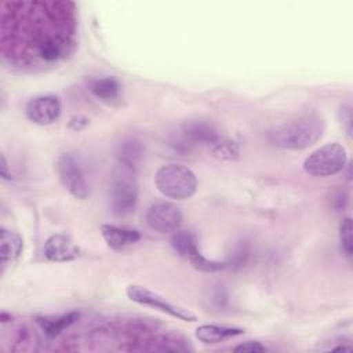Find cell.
Here are the masks:
<instances>
[{"mask_svg":"<svg viewBox=\"0 0 353 353\" xmlns=\"http://www.w3.org/2000/svg\"><path fill=\"white\" fill-rule=\"evenodd\" d=\"M77 44V7L69 0H6L0 4L3 61L40 72L69 58Z\"/></svg>","mask_w":353,"mask_h":353,"instance_id":"1","label":"cell"},{"mask_svg":"<svg viewBox=\"0 0 353 353\" xmlns=\"http://www.w3.org/2000/svg\"><path fill=\"white\" fill-rule=\"evenodd\" d=\"M325 123L314 113H306L272 128L269 142L280 149L303 150L316 143L324 134Z\"/></svg>","mask_w":353,"mask_h":353,"instance_id":"2","label":"cell"},{"mask_svg":"<svg viewBox=\"0 0 353 353\" xmlns=\"http://www.w3.org/2000/svg\"><path fill=\"white\" fill-rule=\"evenodd\" d=\"M157 190L172 200L190 199L197 190L196 174L182 164L161 165L154 174Z\"/></svg>","mask_w":353,"mask_h":353,"instance_id":"3","label":"cell"},{"mask_svg":"<svg viewBox=\"0 0 353 353\" xmlns=\"http://www.w3.org/2000/svg\"><path fill=\"white\" fill-rule=\"evenodd\" d=\"M109 197L112 210L116 215L125 216L134 212L138 203V183L135 172L119 165L112 176Z\"/></svg>","mask_w":353,"mask_h":353,"instance_id":"4","label":"cell"},{"mask_svg":"<svg viewBox=\"0 0 353 353\" xmlns=\"http://www.w3.org/2000/svg\"><path fill=\"white\" fill-rule=\"evenodd\" d=\"M346 161V149L338 142H331L312 152L303 161V170L312 176H331L341 172Z\"/></svg>","mask_w":353,"mask_h":353,"instance_id":"5","label":"cell"},{"mask_svg":"<svg viewBox=\"0 0 353 353\" xmlns=\"http://www.w3.org/2000/svg\"><path fill=\"white\" fill-rule=\"evenodd\" d=\"M125 294L132 302L142 305V306L153 307V309L163 312L171 317L178 319V320L189 321V323L197 320V316L193 312H190L189 309L175 305L172 302H168L165 298H163L161 295H159L157 292H153L152 290H149L146 287H142L138 284H131L127 287Z\"/></svg>","mask_w":353,"mask_h":353,"instance_id":"6","label":"cell"},{"mask_svg":"<svg viewBox=\"0 0 353 353\" xmlns=\"http://www.w3.org/2000/svg\"><path fill=\"white\" fill-rule=\"evenodd\" d=\"M57 172L62 186L73 197L85 200L90 196V186L85 179V174L73 154L63 153L58 157Z\"/></svg>","mask_w":353,"mask_h":353,"instance_id":"7","label":"cell"},{"mask_svg":"<svg viewBox=\"0 0 353 353\" xmlns=\"http://www.w3.org/2000/svg\"><path fill=\"white\" fill-rule=\"evenodd\" d=\"M183 215L178 205L172 203H154L152 204L145 214V221L148 226L161 234L174 233L179 229Z\"/></svg>","mask_w":353,"mask_h":353,"instance_id":"8","label":"cell"},{"mask_svg":"<svg viewBox=\"0 0 353 353\" xmlns=\"http://www.w3.org/2000/svg\"><path fill=\"white\" fill-rule=\"evenodd\" d=\"M26 117L37 125H48L58 120L61 102L55 95H39L32 98L25 108Z\"/></svg>","mask_w":353,"mask_h":353,"instance_id":"9","label":"cell"},{"mask_svg":"<svg viewBox=\"0 0 353 353\" xmlns=\"http://www.w3.org/2000/svg\"><path fill=\"white\" fill-rule=\"evenodd\" d=\"M43 254L51 262H68L79 256V248L68 236L52 234L46 240Z\"/></svg>","mask_w":353,"mask_h":353,"instance_id":"10","label":"cell"},{"mask_svg":"<svg viewBox=\"0 0 353 353\" xmlns=\"http://www.w3.org/2000/svg\"><path fill=\"white\" fill-rule=\"evenodd\" d=\"M101 234L105 239L106 244L113 250L125 248L135 244L141 239V233L138 230L116 225H102Z\"/></svg>","mask_w":353,"mask_h":353,"instance_id":"11","label":"cell"},{"mask_svg":"<svg viewBox=\"0 0 353 353\" xmlns=\"http://www.w3.org/2000/svg\"><path fill=\"white\" fill-rule=\"evenodd\" d=\"M23 250L22 237L11 230L1 229L0 232V258L3 270L8 263H12L19 258Z\"/></svg>","mask_w":353,"mask_h":353,"instance_id":"12","label":"cell"},{"mask_svg":"<svg viewBox=\"0 0 353 353\" xmlns=\"http://www.w3.org/2000/svg\"><path fill=\"white\" fill-rule=\"evenodd\" d=\"M241 334H244L243 328L216 324H203L196 328V338L203 343H219Z\"/></svg>","mask_w":353,"mask_h":353,"instance_id":"13","label":"cell"},{"mask_svg":"<svg viewBox=\"0 0 353 353\" xmlns=\"http://www.w3.org/2000/svg\"><path fill=\"white\" fill-rule=\"evenodd\" d=\"M142 157H143V146L139 141L130 138L123 141L119 145V149H117L119 165L125 167L135 172L139 167Z\"/></svg>","mask_w":353,"mask_h":353,"instance_id":"14","label":"cell"},{"mask_svg":"<svg viewBox=\"0 0 353 353\" xmlns=\"http://www.w3.org/2000/svg\"><path fill=\"white\" fill-rule=\"evenodd\" d=\"M79 317V312H68L58 317H39L36 321L44 335L48 339H52L58 336L62 331L69 328L72 324H74Z\"/></svg>","mask_w":353,"mask_h":353,"instance_id":"15","label":"cell"},{"mask_svg":"<svg viewBox=\"0 0 353 353\" xmlns=\"http://www.w3.org/2000/svg\"><path fill=\"white\" fill-rule=\"evenodd\" d=\"M171 247L174 248V251L182 256L186 258L189 261V258H192L196 252H199V245H197V237L194 236V233H192L190 230H185V229H178L172 233L171 236Z\"/></svg>","mask_w":353,"mask_h":353,"instance_id":"16","label":"cell"},{"mask_svg":"<svg viewBox=\"0 0 353 353\" xmlns=\"http://www.w3.org/2000/svg\"><path fill=\"white\" fill-rule=\"evenodd\" d=\"M90 91L94 97L102 101H112L119 97L120 84L114 77H102L90 84Z\"/></svg>","mask_w":353,"mask_h":353,"instance_id":"17","label":"cell"},{"mask_svg":"<svg viewBox=\"0 0 353 353\" xmlns=\"http://www.w3.org/2000/svg\"><path fill=\"white\" fill-rule=\"evenodd\" d=\"M211 153L219 159V160H237L240 156V149L237 142H234L230 138L226 137H221L211 148H210Z\"/></svg>","mask_w":353,"mask_h":353,"instance_id":"18","label":"cell"},{"mask_svg":"<svg viewBox=\"0 0 353 353\" xmlns=\"http://www.w3.org/2000/svg\"><path fill=\"white\" fill-rule=\"evenodd\" d=\"M352 219L347 216L342 221L339 226V241H341V248L343 254L350 258L353 252V239H352Z\"/></svg>","mask_w":353,"mask_h":353,"instance_id":"19","label":"cell"},{"mask_svg":"<svg viewBox=\"0 0 353 353\" xmlns=\"http://www.w3.org/2000/svg\"><path fill=\"white\" fill-rule=\"evenodd\" d=\"M248 248L243 244H240L234 252L232 254V259L226 263V266H233V268H241L247 263V259H248Z\"/></svg>","mask_w":353,"mask_h":353,"instance_id":"20","label":"cell"},{"mask_svg":"<svg viewBox=\"0 0 353 353\" xmlns=\"http://www.w3.org/2000/svg\"><path fill=\"white\" fill-rule=\"evenodd\" d=\"M266 350L268 347L256 341H247L234 347V352H239V353H262Z\"/></svg>","mask_w":353,"mask_h":353,"instance_id":"21","label":"cell"},{"mask_svg":"<svg viewBox=\"0 0 353 353\" xmlns=\"http://www.w3.org/2000/svg\"><path fill=\"white\" fill-rule=\"evenodd\" d=\"M0 174H1V178L3 179H11L12 175H11V171H8V164L6 161V157L4 154H1V165H0Z\"/></svg>","mask_w":353,"mask_h":353,"instance_id":"22","label":"cell"}]
</instances>
